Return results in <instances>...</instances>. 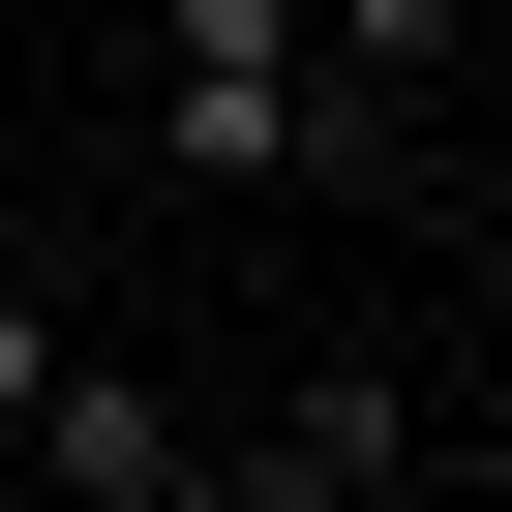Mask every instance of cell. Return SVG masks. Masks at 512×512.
<instances>
[{
	"instance_id": "obj_4",
	"label": "cell",
	"mask_w": 512,
	"mask_h": 512,
	"mask_svg": "<svg viewBox=\"0 0 512 512\" xmlns=\"http://www.w3.org/2000/svg\"><path fill=\"white\" fill-rule=\"evenodd\" d=\"M31 482H61V512H211V422H181L151 362H91V332H61V392H31Z\"/></svg>"
},
{
	"instance_id": "obj_1",
	"label": "cell",
	"mask_w": 512,
	"mask_h": 512,
	"mask_svg": "<svg viewBox=\"0 0 512 512\" xmlns=\"http://www.w3.org/2000/svg\"><path fill=\"white\" fill-rule=\"evenodd\" d=\"M151 151L211 211H332V91H302V0H151Z\"/></svg>"
},
{
	"instance_id": "obj_2",
	"label": "cell",
	"mask_w": 512,
	"mask_h": 512,
	"mask_svg": "<svg viewBox=\"0 0 512 512\" xmlns=\"http://www.w3.org/2000/svg\"><path fill=\"white\" fill-rule=\"evenodd\" d=\"M302 91H332V211H392L422 91H452V0H302Z\"/></svg>"
},
{
	"instance_id": "obj_3",
	"label": "cell",
	"mask_w": 512,
	"mask_h": 512,
	"mask_svg": "<svg viewBox=\"0 0 512 512\" xmlns=\"http://www.w3.org/2000/svg\"><path fill=\"white\" fill-rule=\"evenodd\" d=\"M392 482H422V392H392V362H302L272 422H241L211 512H392Z\"/></svg>"
},
{
	"instance_id": "obj_5",
	"label": "cell",
	"mask_w": 512,
	"mask_h": 512,
	"mask_svg": "<svg viewBox=\"0 0 512 512\" xmlns=\"http://www.w3.org/2000/svg\"><path fill=\"white\" fill-rule=\"evenodd\" d=\"M31 392H61V302H0V452H31Z\"/></svg>"
}]
</instances>
